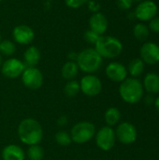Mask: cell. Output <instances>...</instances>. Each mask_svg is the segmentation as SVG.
I'll use <instances>...</instances> for the list:
<instances>
[{"instance_id": "cell-22", "label": "cell", "mask_w": 159, "mask_h": 160, "mask_svg": "<svg viewBox=\"0 0 159 160\" xmlns=\"http://www.w3.org/2000/svg\"><path fill=\"white\" fill-rule=\"evenodd\" d=\"M25 156L27 157L28 160H43L45 152L39 144H35L28 146Z\"/></svg>"}, {"instance_id": "cell-13", "label": "cell", "mask_w": 159, "mask_h": 160, "mask_svg": "<svg viewBox=\"0 0 159 160\" xmlns=\"http://www.w3.org/2000/svg\"><path fill=\"white\" fill-rule=\"evenodd\" d=\"M141 59L144 64L156 65L159 63V45L155 42H145L140 50Z\"/></svg>"}, {"instance_id": "cell-25", "label": "cell", "mask_w": 159, "mask_h": 160, "mask_svg": "<svg viewBox=\"0 0 159 160\" xmlns=\"http://www.w3.org/2000/svg\"><path fill=\"white\" fill-rule=\"evenodd\" d=\"M16 52V44L9 39H4L0 42V54L4 56H12Z\"/></svg>"}, {"instance_id": "cell-2", "label": "cell", "mask_w": 159, "mask_h": 160, "mask_svg": "<svg viewBox=\"0 0 159 160\" xmlns=\"http://www.w3.org/2000/svg\"><path fill=\"white\" fill-rule=\"evenodd\" d=\"M76 63L80 71L85 74H95L101 68L103 58L95 48H86L78 53Z\"/></svg>"}, {"instance_id": "cell-5", "label": "cell", "mask_w": 159, "mask_h": 160, "mask_svg": "<svg viewBox=\"0 0 159 160\" xmlns=\"http://www.w3.org/2000/svg\"><path fill=\"white\" fill-rule=\"evenodd\" d=\"M97 129L96 126L89 121H81L76 123L70 129V137L72 142L83 144L94 139Z\"/></svg>"}, {"instance_id": "cell-7", "label": "cell", "mask_w": 159, "mask_h": 160, "mask_svg": "<svg viewBox=\"0 0 159 160\" xmlns=\"http://www.w3.org/2000/svg\"><path fill=\"white\" fill-rule=\"evenodd\" d=\"M81 92L86 97H97L102 91V82L95 74H85L80 81Z\"/></svg>"}, {"instance_id": "cell-18", "label": "cell", "mask_w": 159, "mask_h": 160, "mask_svg": "<svg viewBox=\"0 0 159 160\" xmlns=\"http://www.w3.org/2000/svg\"><path fill=\"white\" fill-rule=\"evenodd\" d=\"M40 51L36 46H29L23 52V63L26 67H36L40 60Z\"/></svg>"}, {"instance_id": "cell-37", "label": "cell", "mask_w": 159, "mask_h": 160, "mask_svg": "<svg viewBox=\"0 0 159 160\" xmlns=\"http://www.w3.org/2000/svg\"><path fill=\"white\" fill-rule=\"evenodd\" d=\"M1 40H2V36H1V32H0V42H1Z\"/></svg>"}, {"instance_id": "cell-36", "label": "cell", "mask_w": 159, "mask_h": 160, "mask_svg": "<svg viewBox=\"0 0 159 160\" xmlns=\"http://www.w3.org/2000/svg\"><path fill=\"white\" fill-rule=\"evenodd\" d=\"M143 0H133V2H142Z\"/></svg>"}, {"instance_id": "cell-8", "label": "cell", "mask_w": 159, "mask_h": 160, "mask_svg": "<svg viewBox=\"0 0 159 160\" xmlns=\"http://www.w3.org/2000/svg\"><path fill=\"white\" fill-rule=\"evenodd\" d=\"M25 68L26 66L22 60L15 57H9L8 59L3 61L0 70L5 78L13 80L21 77Z\"/></svg>"}, {"instance_id": "cell-38", "label": "cell", "mask_w": 159, "mask_h": 160, "mask_svg": "<svg viewBox=\"0 0 159 160\" xmlns=\"http://www.w3.org/2000/svg\"><path fill=\"white\" fill-rule=\"evenodd\" d=\"M1 1H3V0H0V2H1Z\"/></svg>"}, {"instance_id": "cell-17", "label": "cell", "mask_w": 159, "mask_h": 160, "mask_svg": "<svg viewBox=\"0 0 159 160\" xmlns=\"http://www.w3.org/2000/svg\"><path fill=\"white\" fill-rule=\"evenodd\" d=\"M143 89L149 94L159 93V75L154 72H150L145 75L142 82Z\"/></svg>"}, {"instance_id": "cell-4", "label": "cell", "mask_w": 159, "mask_h": 160, "mask_svg": "<svg viewBox=\"0 0 159 160\" xmlns=\"http://www.w3.org/2000/svg\"><path fill=\"white\" fill-rule=\"evenodd\" d=\"M94 48L103 59H112L122 53L123 44L115 37L102 35L99 37Z\"/></svg>"}, {"instance_id": "cell-21", "label": "cell", "mask_w": 159, "mask_h": 160, "mask_svg": "<svg viewBox=\"0 0 159 160\" xmlns=\"http://www.w3.org/2000/svg\"><path fill=\"white\" fill-rule=\"evenodd\" d=\"M104 120H105L107 126L112 128V127L116 126L120 122V120H121V112L116 107H111L105 112Z\"/></svg>"}, {"instance_id": "cell-34", "label": "cell", "mask_w": 159, "mask_h": 160, "mask_svg": "<svg viewBox=\"0 0 159 160\" xmlns=\"http://www.w3.org/2000/svg\"><path fill=\"white\" fill-rule=\"evenodd\" d=\"M154 103H155V107H156L157 111L159 112V97L154 101Z\"/></svg>"}, {"instance_id": "cell-19", "label": "cell", "mask_w": 159, "mask_h": 160, "mask_svg": "<svg viewBox=\"0 0 159 160\" xmlns=\"http://www.w3.org/2000/svg\"><path fill=\"white\" fill-rule=\"evenodd\" d=\"M79 72H80V69L75 61L66 62L61 68V75L66 81L75 80Z\"/></svg>"}, {"instance_id": "cell-15", "label": "cell", "mask_w": 159, "mask_h": 160, "mask_svg": "<svg viewBox=\"0 0 159 160\" xmlns=\"http://www.w3.org/2000/svg\"><path fill=\"white\" fill-rule=\"evenodd\" d=\"M109 26V22L107 17L102 12L93 13L89 19V29L93 30L99 36L106 33Z\"/></svg>"}, {"instance_id": "cell-23", "label": "cell", "mask_w": 159, "mask_h": 160, "mask_svg": "<svg viewBox=\"0 0 159 160\" xmlns=\"http://www.w3.org/2000/svg\"><path fill=\"white\" fill-rule=\"evenodd\" d=\"M81 92L80 82L75 80L67 81L64 87V94L67 98H74Z\"/></svg>"}, {"instance_id": "cell-33", "label": "cell", "mask_w": 159, "mask_h": 160, "mask_svg": "<svg viewBox=\"0 0 159 160\" xmlns=\"http://www.w3.org/2000/svg\"><path fill=\"white\" fill-rule=\"evenodd\" d=\"M77 57H78V53H76L75 52H69L68 54H67L68 61H75L76 62Z\"/></svg>"}, {"instance_id": "cell-12", "label": "cell", "mask_w": 159, "mask_h": 160, "mask_svg": "<svg viewBox=\"0 0 159 160\" xmlns=\"http://www.w3.org/2000/svg\"><path fill=\"white\" fill-rule=\"evenodd\" d=\"M12 38L15 43L20 45H29L35 38V32L29 25L19 24L12 30Z\"/></svg>"}, {"instance_id": "cell-30", "label": "cell", "mask_w": 159, "mask_h": 160, "mask_svg": "<svg viewBox=\"0 0 159 160\" xmlns=\"http://www.w3.org/2000/svg\"><path fill=\"white\" fill-rule=\"evenodd\" d=\"M117 6L119 7V8L123 9V10H127L131 8L132 4L134 3L133 0H116Z\"/></svg>"}, {"instance_id": "cell-11", "label": "cell", "mask_w": 159, "mask_h": 160, "mask_svg": "<svg viewBox=\"0 0 159 160\" xmlns=\"http://www.w3.org/2000/svg\"><path fill=\"white\" fill-rule=\"evenodd\" d=\"M158 7L152 0H143L136 7L134 14L135 18L142 22H149L157 14Z\"/></svg>"}, {"instance_id": "cell-35", "label": "cell", "mask_w": 159, "mask_h": 160, "mask_svg": "<svg viewBox=\"0 0 159 160\" xmlns=\"http://www.w3.org/2000/svg\"><path fill=\"white\" fill-rule=\"evenodd\" d=\"M2 64H3V57H2V55L0 54V68H1Z\"/></svg>"}, {"instance_id": "cell-24", "label": "cell", "mask_w": 159, "mask_h": 160, "mask_svg": "<svg viewBox=\"0 0 159 160\" xmlns=\"http://www.w3.org/2000/svg\"><path fill=\"white\" fill-rule=\"evenodd\" d=\"M149 34H150V30L148 26L143 22L137 23L133 28V35L140 41L146 40L149 37Z\"/></svg>"}, {"instance_id": "cell-29", "label": "cell", "mask_w": 159, "mask_h": 160, "mask_svg": "<svg viewBox=\"0 0 159 160\" xmlns=\"http://www.w3.org/2000/svg\"><path fill=\"white\" fill-rule=\"evenodd\" d=\"M148 28L150 31L154 33H159V17L156 16L152 20L149 21V25Z\"/></svg>"}, {"instance_id": "cell-9", "label": "cell", "mask_w": 159, "mask_h": 160, "mask_svg": "<svg viewBox=\"0 0 159 160\" xmlns=\"http://www.w3.org/2000/svg\"><path fill=\"white\" fill-rule=\"evenodd\" d=\"M21 79L22 84L31 90L39 89L44 82L42 72L37 67H26L21 76Z\"/></svg>"}, {"instance_id": "cell-28", "label": "cell", "mask_w": 159, "mask_h": 160, "mask_svg": "<svg viewBox=\"0 0 159 160\" xmlns=\"http://www.w3.org/2000/svg\"><path fill=\"white\" fill-rule=\"evenodd\" d=\"M88 0H65V4L69 8L77 9L86 5Z\"/></svg>"}, {"instance_id": "cell-6", "label": "cell", "mask_w": 159, "mask_h": 160, "mask_svg": "<svg viewBox=\"0 0 159 160\" xmlns=\"http://www.w3.org/2000/svg\"><path fill=\"white\" fill-rule=\"evenodd\" d=\"M94 138L97 146L104 152L112 150L114 147L115 142L117 141L114 129L109 126H105L99 128L96 132Z\"/></svg>"}, {"instance_id": "cell-20", "label": "cell", "mask_w": 159, "mask_h": 160, "mask_svg": "<svg viewBox=\"0 0 159 160\" xmlns=\"http://www.w3.org/2000/svg\"><path fill=\"white\" fill-rule=\"evenodd\" d=\"M144 65V62L141 58H134L129 62L127 66V73L132 78H138L143 73Z\"/></svg>"}, {"instance_id": "cell-14", "label": "cell", "mask_w": 159, "mask_h": 160, "mask_svg": "<svg viewBox=\"0 0 159 160\" xmlns=\"http://www.w3.org/2000/svg\"><path fill=\"white\" fill-rule=\"evenodd\" d=\"M106 76L114 82H122L127 78V69L120 62H111L105 69Z\"/></svg>"}, {"instance_id": "cell-16", "label": "cell", "mask_w": 159, "mask_h": 160, "mask_svg": "<svg viewBox=\"0 0 159 160\" xmlns=\"http://www.w3.org/2000/svg\"><path fill=\"white\" fill-rule=\"evenodd\" d=\"M25 152L23 149L16 144L6 145L1 153L3 160H25Z\"/></svg>"}, {"instance_id": "cell-32", "label": "cell", "mask_w": 159, "mask_h": 160, "mask_svg": "<svg viewBox=\"0 0 159 160\" xmlns=\"http://www.w3.org/2000/svg\"><path fill=\"white\" fill-rule=\"evenodd\" d=\"M67 122H68V118L67 115H60L57 119V126L59 128H63V127H66L67 125Z\"/></svg>"}, {"instance_id": "cell-1", "label": "cell", "mask_w": 159, "mask_h": 160, "mask_svg": "<svg viewBox=\"0 0 159 160\" xmlns=\"http://www.w3.org/2000/svg\"><path fill=\"white\" fill-rule=\"evenodd\" d=\"M17 134L21 142L25 145L39 144L43 139V128L37 120L24 118L18 126Z\"/></svg>"}, {"instance_id": "cell-31", "label": "cell", "mask_w": 159, "mask_h": 160, "mask_svg": "<svg viewBox=\"0 0 159 160\" xmlns=\"http://www.w3.org/2000/svg\"><path fill=\"white\" fill-rule=\"evenodd\" d=\"M87 6H88V9H89L91 12H93V13H96V12H98V11H99L100 6H99L98 3H97V2L94 1V0H88Z\"/></svg>"}, {"instance_id": "cell-26", "label": "cell", "mask_w": 159, "mask_h": 160, "mask_svg": "<svg viewBox=\"0 0 159 160\" xmlns=\"http://www.w3.org/2000/svg\"><path fill=\"white\" fill-rule=\"evenodd\" d=\"M54 140H55V142L58 145L62 146V147L68 146L72 142L70 134L68 132L65 131V130H59V131H57L55 133V135H54Z\"/></svg>"}, {"instance_id": "cell-3", "label": "cell", "mask_w": 159, "mask_h": 160, "mask_svg": "<svg viewBox=\"0 0 159 160\" xmlns=\"http://www.w3.org/2000/svg\"><path fill=\"white\" fill-rule=\"evenodd\" d=\"M142 82L138 78H127L120 82L119 95L121 98L128 104H136L140 102L143 97Z\"/></svg>"}, {"instance_id": "cell-27", "label": "cell", "mask_w": 159, "mask_h": 160, "mask_svg": "<svg viewBox=\"0 0 159 160\" xmlns=\"http://www.w3.org/2000/svg\"><path fill=\"white\" fill-rule=\"evenodd\" d=\"M99 37H100V36H99L98 34H97L96 32H94V31L91 30V29L86 30V31L84 32V35H83L84 39H85L88 43L94 44V45L97 43V41L98 40Z\"/></svg>"}, {"instance_id": "cell-10", "label": "cell", "mask_w": 159, "mask_h": 160, "mask_svg": "<svg viewBox=\"0 0 159 160\" xmlns=\"http://www.w3.org/2000/svg\"><path fill=\"white\" fill-rule=\"evenodd\" d=\"M115 131L116 140L123 144H131L136 142L138 137L137 128L129 122H123L118 124Z\"/></svg>"}]
</instances>
